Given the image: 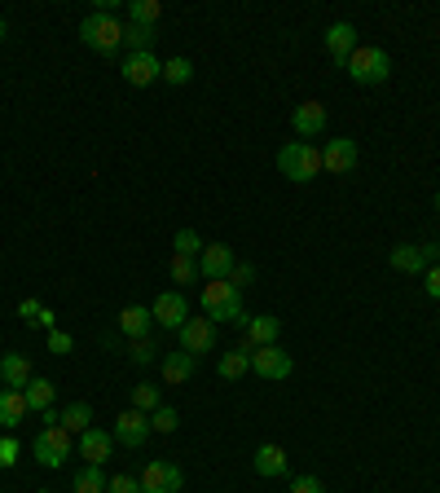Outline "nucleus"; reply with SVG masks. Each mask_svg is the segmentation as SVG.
<instances>
[{"instance_id": "79ce46f5", "label": "nucleus", "mask_w": 440, "mask_h": 493, "mask_svg": "<svg viewBox=\"0 0 440 493\" xmlns=\"http://www.w3.org/2000/svg\"><path fill=\"white\" fill-rule=\"evenodd\" d=\"M40 309H45V304H40V299H23V304H18V318H23L26 326H31V321L40 318Z\"/></svg>"}, {"instance_id": "c85d7f7f", "label": "nucleus", "mask_w": 440, "mask_h": 493, "mask_svg": "<svg viewBox=\"0 0 440 493\" xmlns=\"http://www.w3.org/2000/svg\"><path fill=\"white\" fill-rule=\"evenodd\" d=\"M159 18H163V5H159V0H132V5H128V23L159 26Z\"/></svg>"}, {"instance_id": "4be33fe9", "label": "nucleus", "mask_w": 440, "mask_h": 493, "mask_svg": "<svg viewBox=\"0 0 440 493\" xmlns=\"http://www.w3.org/2000/svg\"><path fill=\"white\" fill-rule=\"evenodd\" d=\"M388 265H392L396 273H418V278L427 273V260H423L418 243H396V246L388 251Z\"/></svg>"}, {"instance_id": "9d476101", "label": "nucleus", "mask_w": 440, "mask_h": 493, "mask_svg": "<svg viewBox=\"0 0 440 493\" xmlns=\"http://www.w3.org/2000/svg\"><path fill=\"white\" fill-rule=\"evenodd\" d=\"M150 313H154V321H159L163 330H181V326L190 321V296H185V291H163V296H154Z\"/></svg>"}, {"instance_id": "a211bd4d", "label": "nucleus", "mask_w": 440, "mask_h": 493, "mask_svg": "<svg viewBox=\"0 0 440 493\" xmlns=\"http://www.w3.org/2000/svg\"><path fill=\"white\" fill-rule=\"evenodd\" d=\"M246 344L251 348H269L278 344V335H282V321L269 318V313H256V318H246Z\"/></svg>"}, {"instance_id": "a18cd8bd", "label": "nucleus", "mask_w": 440, "mask_h": 493, "mask_svg": "<svg viewBox=\"0 0 440 493\" xmlns=\"http://www.w3.org/2000/svg\"><path fill=\"white\" fill-rule=\"evenodd\" d=\"M5 36H9V23H5V18H0V40H5Z\"/></svg>"}, {"instance_id": "2f4dec72", "label": "nucleus", "mask_w": 440, "mask_h": 493, "mask_svg": "<svg viewBox=\"0 0 440 493\" xmlns=\"http://www.w3.org/2000/svg\"><path fill=\"white\" fill-rule=\"evenodd\" d=\"M172 246H176V256H203V238H198V229H190V225H185V229H176V238H172Z\"/></svg>"}, {"instance_id": "423d86ee", "label": "nucleus", "mask_w": 440, "mask_h": 493, "mask_svg": "<svg viewBox=\"0 0 440 493\" xmlns=\"http://www.w3.org/2000/svg\"><path fill=\"white\" fill-rule=\"evenodd\" d=\"M176 335H181V352H190V357L216 352V344H220L216 321H212V318H194V313H190V321H185Z\"/></svg>"}, {"instance_id": "4c0bfd02", "label": "nucleus", "mask_w": 440, "mask_h": 493, "mask_svg": "<svg viewBox=\"0 0 440 493\" xmlns=\"http://www.w3.org/2000/svg\"><path fill=\"white\" fill-rule=\"evenodd\" d=\"M18 454H23V445L14 441V436H5V441H0V467H14Z\"/></svg>"}, {"instance_id": "58836bf2", "label": "nucleus", "mask_w": 440, "mask_h": 493, "mask_svg": "<svg viewBox=\"0 0 440 493\" xmlns=\"http://www.w3.org/2000/svg\"><path fill=\"white\" fill-rule=\"evenodd\" d=\"M229 282H234L238 291H243V287H251V282H256V265H243V260H238V265H234V273H229Z\"/></svg>"}, {"instance_id": "ddd939ff", "label": "nucleus", "mask_w": 440, "mask_h": 493, "mask_svg": "<svg viewBox=\"0 0 440 493\" xmlns=\"http://www.w3.org/2000/svg\"><path fill=\"white\" fill-rule=\"evenodd\" d=\"M123 79L132 84V89H150L154 79H163V62L154 58V53H123Z\"/></svg>"}, {"instance_id": "9b49d317", "label": "nucleus", "mask_w": 440, "mask_h": 493, "mask_svg": "<svg viewBox=\"0 0 440 493\" xmlns=\"http://www.w3.org/2000/svg\"><path fill=\"white\" fill-rule=\"evenodd\" d=\"M238 265V256H234V246L229 243H207L203 246V256H198V278L203 282H220V278H229Z\"/></svg>"}, {"instance_id": "7ed1b4c3", "label": "nucleus", "mask_w": 440, "mask_h": 493, "mask_svg": "<svg viewBox=\"0 0 440 493\" xmlns=\"http://www.w3.org/2000/svg\"><path fill=\"white\" fill-rule=\"evenodd\" d=\"M79 40L93 53H120L123 49V23L106 9H93L79 18Z\"/></svg>"}, {"instance_id": "f704fd0d", "label": "nucleus", "mask_w": 440, "mask_h": 493, "mask_svg": "<svg viewBox=\"0 0 440 493\" xmlns=\"http://www.w3.org/2000/svg\"><path fill=\"white\" fill-rule=\"evenodd\" d=\"M163 79H168V84H190V79H194V62H190V58L163 62Z\"/></svg>"}, {"instance_id": "49530a36", "label": "nucleus", "mask_w": 440, "mask_h": 493, "mask_svg": "<svg viewBox=\"0 0 440 493\" xmlns=\"http://www.w3.org/2000/svg\"><path fill=\"white\" fill-rule=\"evenodd\" d=\"M436 212H440V194H436Z\"/></svg>"}, {"instance_id": "b1692460", "label": "nucleus", "mask_w": 440, "mask_h": 493, "mask_svg": "<svg viewBox=\"0 0 440 493\" xmlns=\"http://www.w3.org/2000/svg\"><path fill=\"white\" fill-rule=\"evenodd\" d=\"M0 379H5V388H26V383H31V362H26V352H5V357H0Z\"/></svg>"}, {"instance_id": "6ab92c4d", "label": "nucleus", "mask_w": 440, "mask_h": 493, "mask_svg": "<svg viewBox=\"0 0 440 493\" xmlns=\"http://www.w3.org/2000/svg\"><path fill=\"white\" fill-rule=\"evenodd\" d=\"M194 370H198V357H190V352L176 348V352L163 357V383H168V388H181V383L194 379Z\"/></svg>"}, {"instance_id": "bb28decb", "label": "nucleus", "mask_w": 440, "mask_h": 493, "mask_svg": "<svg viewBox=\"0 0 440 493\" xmlns=\"http://www.w3.org/2000/svg\"><path fill=\"white\" fill-rule=\"evenodd\" d=\"M106 480H110V476H106L101 467L84 463V467L71 476V489H75V493H106Z\"/></svg>"}, {"instance_id": "dca6fc26", "label": "nucleus", "mask_w": 440, "mask_h": 493, "mask_svg": "<svg viewBox=\"0 0 440 493\" xmlns=\"http://www.w3.org/2000/svg\"><path fill=\"white\" fill-rule=\"evenodd\" d=\"M357 45H361V36H357V26L352 23H330L326 26V53H330L340 67L357 53Z\"/></svg>"}, {"instance_id": "cd10ccee", "label": "nucleus", "mask_w": 440, "mask_h": 493, "mask_svg": "<svg viewBox=\"0 0 440 493\" xmlns=\"http://www.w3.org/2000/svg\"><path fill=\"white\" fill-rule=\"evenodd\" d=\"M62 427H67V432H89V427H93V405H89V401H71V405H67V410H62Z\"/></svg>"}, {"instance_id": "0eeeda50", "label": "nucleus", "mask_w": 440, "mask_h": 493, "mask_svg": "<svg viewBox=\"0 0 440 493\" xmlns=\"http://www.w3.org/2000/svg\"><path fill=\"white\" fill-rule=\"evenodd\" d=\"M137 480H141V493H181L185 489V471L176 467V463H168V458L146 463V471Z\"/></svg>"}, {"instance_id": "2eb2a0df", "label": "nucleus", "mask_w": 440, "mask_h": 493, "mask_svg": "<svg viewBox=\"0 0 440 493\" xmlns=\"http://www.w3.org/2000/svg\"><path fill=\"white\" fill-rule=\"evenodd\" d=\"M79 458L84 463H93V467H106V458L115 454V436L110 432H101V427H89V432H79Z\"/></svg>"}, {"instance_id": "f257e3e1", "label": "nucleus", "mask_w": 440, "mask_h": 493, "mask_svg": "<svg viewBox=\"0 0 440 493\" xmlns=\"http://www.w3.org/2000/svg\"><path fill=\"white\" fill-rule=\"evenodd\" d=\"M198 304H203V318H212L216 326H220V321H229V326H246L243 291H238L229 278H220V282H203V296H198Z\"/></svg>"}, {"instance_id": "aec40b11", "label": "nucleus", "mask_w": 440, "mask_h": 493, "mask_svg": "<svg viewBox=\"0 0 440 493\" xmlns=\"http://www.w3.org/2000/svg\"><path fill=\"white\" fill-rule=\"evenodd\" d=\"M26 414H31V410H26L23 388H0V427H5V432H14Z\"/></svg>"}, {"instance_id": "412c9836", "label": "nucleus", "mask_w": 440, "mask_h": 493, "mask_svg": "<svg viewBox=\"0 0 440 493\" xmlns=\"http://www.w3.org/2000/svg\"><path fill=\"white\" fill-rule=\"evenodd\" d=\"M150 321H154V313H150L146 304H128V309H120L115 326H120V335H128V340H141V335H150Z\"/></svg>"}, {"instance_id": "37998d69", "label": "nucleus", "mask_w": 440, "mask_h": 493, "mask_svg": "<svg viewBox=\"0 0 440 493\" xmlns=\"http://www.w3.org/2000/svg\"><path fill=\"white\" fill-rule=\"evenodd\" d=\"M418 251H423L427 269H432V265H440V246H436V243H418Z\"/></svg>"}, {"instance_id": "393cba45", "label": "nucleus", "mask_w": 440, "mask_h": 493, "mask_svg": "<svg viewBox=\"0 0 440 493\" xmlns=\"http://www.w3.org/2000/svg\"><path fill=\"white\" fill-rule=\"evenodd\" d=\"M23 396H26V410L45 414V410H53V396H58V388H53V379H45V374H31V383L23 388Z\"/></svg>"}, {"instance_id": "f8f14e48", "label": "nucleus", "mask_w": 440, "mask_h": 493, "mask_svg": "<svg viewBox=\"0 0 440 493\" xmlns=\"http://www.w3.org/2000/svg\"><path fill=\"white\" fill-rule=\"evenodd\" d=\"M115 445H123V449H141V445L150 441V414H141V410H123V414H115Z\"/></svg>"}, {"instance_id": "c9c22d12", "label": "nucleus", "mask_w": 440, "mask_h": 493, "mask_svg": "<svg viewBox=\"0 0 440 493\" xmlns=\"http://www.w3.org/2000/svg\"><path fill=\"white\" fill-rule=\"evenodd\" d=\"M45 348H49L53 357H67V352L75 348V340L67 335V330H58V326H53V330H45Z\"/></svg>"}, {"instance_id": "6e6552de", "label": "nucleus", "mask_w": 440, "mask_h": 493, "mask_svg": "<svg viewBox=\"0 0 440 493\" xmlns=\"http://www.w3.org/2000/svg\"><path fill=\"white\" fill-rule=\"evenodd\" d=\"M318 150H321V173H330V176L352 173V168L361 163V150H357L352 137H330V142Z\"/></svg>"}, {"instance_id": "e433bc0d", "label": "nucleus", "mask_w": 440, "mask_h": 493, "mask_svg": "<svg viewBox=\"0 0 440 493\" xmlns=\"http://www.w3.org/2000/svg\"><path fill=\"white\" fill-rule=\"evenodd\" d=\"M106 493H141V480H137V476H123V471H115V476L106 480Z\"/></svg>"}, {"instance_id": "5701e85b", "label": "nucleus", "mask_w": 440, "mask_h": 493, "mask_svg": "<svg viewBox=\"0 0 440 493\" xmlns=\"http://www.w3.org/2000/svg\"><path fill=\"white\" fill-rule=\"evenodd\" d=\"M246 370H251V344H246V340L220 352V379H229V383H234V379H243Z\"/></svg>"}, {"instance_id": "a19ab883", "label": "nucleus", "mask_w": 440, "mask_h": 493, "mask_svg": "<svg viewBox=\"0 0 440 493\" xmlns=\"http://www.w3.org/2000/svg\"><path fill=\"white\" fill-rule=\"evenodd\" d=\"M423 291L432 299H440V265H432V269L423 273Z\"/></svg>"}, {"instance_id": "72a5a7b5", "label": "nucleus", "mask_w": 440, "mask_h": 493, "mask_svg": "<svg viewBox=\"0 0 440 493\" xmlns=\"http://www.w3.org/2000/svg\"><path fill=\"white\" fill-rule=\"evenodd\" d=\"M172 282H181V287L198 282V260L194 256H172Z\"/></svg>"}, {"instance_id": "c756f323", "label": "nucleus", "mask_w": 440, "mask_h": 493, "mask_svg": "<svg viewBox=\"0 0 440 493\" xmlns=\"http://www.w3.org/2000/svg\"><path fill=\"white\" fill-rule=\"evenodd\" d=\"M159 405H163V393H159V388H154V383H137V388H132V410H141V414H154V410H159Z\"/></svg>"}, {"instance_id": "4468645a", "label": "nucleus", "mask_w": 440, "mask_h": 493, "mask_svg": "<svg viewBox=\"0 0 440 493\" xmlns=\"http://www.w3.org/2000/svg\"><path fill=\"white\" fill-rule=\"evenodd\" d=\"M291 132L299 142H313L326 132V101H299L291 115Z\"/></svg>"}, {"instance_id": "1a4fd4ad", "label": "nucleus", "mask_w": 440, "mask_h": 493, "mask_svg": "<svg viewBox=\"0 0 440 493\" xmlns=\"http://www.w3.org/2000/svg\"><path fill=\"white\" fill-rule=\"evenodd\" d=\"M251 370H256L260 379H269V383H282V379H291L295 362H291L287 348L269 344V348H251Z\"/></svg>"}, {"instance_id": "39448f33", "label": "nucleus", "mask_w": 440, "mask_h": 493, "mask_svg": "<svg viewBox=\"0 0 440 493\" xmlns=\"http://www.w3.org/2000/svg\"><path fill=\"white\" fill-rule=\"evenodd\" d=\"M343 71L352 75V84H383V79L392 75V58H388V49L357 45V53L343 62Z\"/></svg>"}, {"instance_id": "f03ea898", "label": "nucleus", "mask_w": 440, "mask_h": 493, "mask_svg": "<svg viewBox=\"0 0 440 493\" xmlns=\"http://www.w3.org/2000/svg\"><path fill=\"white\" fill-rule=\"evenodd\" d=\"M278 173L295 181V185H309L321 176V150L313 142H287L278 150Z\"/></svg>"}, {"instance_id": "f3484780", "label": "nucleus", "mask_w": 440, "mask_h": 493, "mask_svg": "<svg viewBox=\"0 0 440 493\" xmlns=\"http://www.w3.org/2000/svg\"><path fill=\"white\" fill-rule=\"evenodd\" d=\"M256 476H265V480H278V476H287L291 471V458H287V449L282 445H256Z\"/></svg>"}, {"instance_id": "20e7f679", "label": "nucleus", "mask_w": 440, "mask_h": 493, "mask_svg": "<svg viewBox=\"0 0 440 493\" xmlns=\"http://www.w3.org/2000/svg\"><path fill=\"white\" fill-rule=\"evenodd\" d=\"M31 449H36V463H40V467L58 471V467H67V458H75V436L62 423H53V427H40V432H36Z\"/></svg>"}, {"instance_id": "7c9ffc66", "label": "nucleus", "mask_w": 440, "mask_h": 493, "mask_svg": "<svg viewBox=\"0 0 440 493\" xmlns=\"http://www.w3.org/2000/svg\"><path fill=\"white\" fill-rule=\"evenodd\" d=\"M159 357V344L150 340V335H141V340H128V362L132 366H150Z\"/></svg>"}, {"instance_id": "473e14b6", "label": "nucleus", "mask_w": 440, "mask_h": 493, "mask_svg": "<svg viewBox=\"0 0 440 493\" xmlns=\"http://www.w3.org/2000/svg\"><path fill=\"white\" fill-rule=\"evenodd\" d=\"M181 427V414L172 410V405H159L154 414H150V432H159V436H172Z\"/></svg>"}, {"instance_id": "a878e982", "label": "nucleus", "mask_w": 440, "mask_h": 493, "mask_svg": "<svg viewBox=\"0 0 440 493\" xmlns=\"http://www.w3.org/2000/svg\"><path fill=\"white\" fill-rule=\"evenodd\" d=\"M154 40H159V31H154V26L123 23V45H128V53H154Z\"/></svg>"}, {"instance_id": "ea45409f", "label": "nucleus", "mask_w": 440, "mask_h": 493, "mask_svg": "<svg viewBox=\"0 0 440 493\" xmlns=\"http://www.w3.org/2000/svg\"><path fill=\"white\" fill-rule=\"evenodd\" d=\"M291 493H326V489H321L318 476H295V480H291Z\"/></svg>"}, {"instance_id": "c03bdc74", "label": "nucleus", "mask_w": 440, "mask_h": 493, "mask_svg": "<svg viewBox=\"0 0 440 493\" xmlns=\"http://www.w3.org/2000/svg\"><path fill=\"white\" fill-rule=\"evenodd\" d=\"M53 321H58V313H53V309H40V318L31 321V326H36V330H53Z\"/></svg>"}]
</instances>
